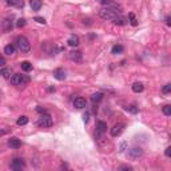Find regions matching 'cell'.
<instances>
[{
    "instance_id": "obj_35",
    "label": "cell",
    "mask_w": 171,
    "mask_h": 171,
    "mask_svg": "<svg viewBox=\"0 0 171 171\" xmlns=\"http://www.w3.org/2000/svg\"><path fill=\"white\" fill-rule=\"evenodd\" d=\"M164 154H166V157H171V147H167L166 148V151H164Z\"/></svg>"
},
{
    "instance_id": "obj_5",
    "label": "cell",
    "mask_w": 171,
    "mask_h": 171,
    "mask_svg": "<svg viewBox=\"0 0 171 171\" xmlns=\"http://www.w3.org/2000/svg\"><path fill=\"white\" fill-rule=\"evenodd\" d=\"M24 166H26V163H24V159H21V158H15V159L11 162V164H10L11 169L12 170H16V171L23 170Z\"/></svg>"
},
{
    "instance_id": "obj_33",
    "label": "cell",
    "mask_w": 171,
    "mask_h": 171,
    "mask_svg": "<svg viewBox=\"0 0 171 171\" xmlns=\"http://www.w3.org/2000/svg\"><path fill=\"white\" fill-rule=\"evenodd\" d=\"M5 64H7V62H5V58L3 56V55H0V67H4Z\"/></svg>"
},
{
    "instance_id": "obj_40",
    "label": "cell",
    "mask_w": 171,
    "mask_h": 171,
    "mask_svg": "<svg viewBox=\"0 0 171 171\" xmlns=\"http://www.w3.org/2000/svg\"><path fill=\"white\" fill-rule=\"evenodd\" d=\"M166 24H167V26H170V16L166 17Z\"/></svg>"
},
{
    "instance_id": "obj_12",
    "label": "cell",
    "mask_w": 171,
    "mask_h": 171,
    "mask_svg": "<svg viewBox=\"0 0 171 171\" xmlns=\"http://www.w3.org/2000/svg\"><path fill=\"white\" fill-rule=\"evenodd\" d=\"M8 146H10L11 148H14V150H17V148L21 147V142L16 138V136H12L10 141H8Z\"/></svg>"
},
{
    "instance_id": "obj_36",
    "label": "cell",
    "mask_w": 171,
    "mask_h": 171,
    "mask_svg": "<svg viewBox=\"0 0 171 171\" xmlns=\"http://www.w3.org/2000/svg\"><path fill=\"white\" fill-rule=\"evenodd\" d=\"M88 116H90V114H88V112H86V114H84V116H83V119H84V122H86V123L88 122Z\"/></svg>"
},
{
    "instance_id": "obj_11",
    "label": "cell",
    "mask_w": 171,
    "mask_h": 171,
    "mask_svg": "<svg viewBox=\"0 0 171 171\" xmlns=\"http://www.w3.org/2000/svg\"><path fill=\"white\" fill-rule=\"evenodd\" d=\"M70 59L72 62H75V63H80L82 62V52L75 49V51H71L70 52Z\"/></svg>"
},
{
    "instance_id": "obj_14",
    "label": "cell",
    "mask_w": 171,
    "mask_h": 171,
    "mask_svg": "<svg viewBox=\"0 0 171 171\" xmlns=\"http://www.w3.org/2000/svg\"><path fill=\"white\" fill-rule=\"evenodd\" d=\"M0 75L4 78V79H11L12 75H14V72H12L11 68L4 67V68H2V70H0Z\"/></svg>"
},
{
    "instance_id": "obj_8",
    "label": "cell",
    "mask_w": 171,
    "mask_h": 171,
    "mask_svg": "<svg viewBox=\"0 0 171 171\" xmlns=\"http://www.w3.org/2000/svg\"><path fill=\"white\" fill-rule=\"evenodd\" d=\"M74 107L78 108V110H83V108H86L87 106V100L84 98H82V96H78V98L74 99Z\"/></svg>"
},
{
    "instance_id": "obj_29",
    "label": "cell",
    "mask_w": 171,
    "mask_h": 171,
    "mask_svg": "<svg viewBox=\"0 0 171 171\" xmlns=\"http://www.w3.org/2000/svg\"><path fill=\"white\" fill-rule=\"evenodd\" d=\"M162 92H163V94H170L171 92V84L170 83H167V84L162 88Z\"/></svg>"
},
{
    "instance_id": "obj_23",
    "label": "cell",
    "mask_w": 171,
    "mask_h": 171,
    "mask_svg": "<svg viewBox=\"0 0 171 171\" xmlns=\"http://www.w3.org/2000/svg\"><path fill=\"white\" fill-rule=\"evenodd\" d=\"M123 51H124V47H123V46L116 44V46H114V47H112V49H111V54L118 55V54H122Z\"/></svg>"
},
{
    "instance_id": "obj_24",
    "label": "cell",
    "mask_w": 171,
    "mask_h": 171,
    "mask_svg": "<svg viewBox=\"0 0 171 171\" xmlns=\"http://www.w3.org/2000/svg\"><path fill=\"white\" fill-rule=\"evenodd\" d=\"M102 99H103V94H102V92H96V94L91 96V100L94 102V103H99Z\"/></svg>"
},
{
    "instance_id": "obj_30",
    "label": "cell",
    "mask_w": 171,
    "mask_h": 171,
    "mask_svg": "<svg viewBox=\"0 0 171 171\" xmlns=\"http://www.w3.org/2000/svg\"><path fill=\"white\" fill-rule=\"evenodd\" d=\"M26 24H27V21L24 20V19H19V20L16 21V27H17V28H21V27H24Z\"/></svg>"
},
{
    "instance_id": "obj_37",
    "label": "cell",
    "mask_w": 171,
    "mask_h": 171,
    "mask_svg": "<svg viewBox=\"0 0 171 171\" xmlns=\"http://www.w3.org/2000/svg\"><path fill=\"white\" fill-rule=\"evenodd\" d=\"M36 111H38V112H43V114L46 112V110H44V108H42V107H40V106H39L38 108H36Z\"/></svg>"
},
{
    "instance_id": "obj_22",
    "label": "cell",
    "mask_w": 171,
    "mask_h": 171,
    "mask_svg": "<svg viewBox=\"0 0 171 171\" xmlns=\"http://www.w3.org/2000/svg\"><path fill=\"white\" fill-rule=\"evenodd\" d=\"M16 123H17V126H26V124L28 123V116H26V115H21V116L17 118Z\"/></svg>"
},
{
    "instance_id": "obj_13",
    "label": "cell",
    "mask_w": 171,
    "mask_h": 171,
    "mask_svg": "<svg viewBox=\"0 0 171 171\" xmlns=\"http://www.w3.org/2000/svg\"><path fill=\"white\" fill-rule=\"evenodd\" d=\"M54 76H55V79H58V80H64L66 79V72H64L63 68H56V70L54 71Z\"/></svg>"
},
{
    "instance_id": "obj_10",
    "label": "cell",
    "mask_w": 171,
    "mask_h": 171,
    "mask_svg": "<svg viewBox=\"0 0 171 171\" xmlns=\"http://www.w3.org/2000/svg\"><path fill=\"white\" fill-rule=\"evenodd\" d=\"M67 43H68V46H71V47H78V46L80 44V39H79V36H78V35L72 33V35L68 38Z\"/></svg>"
},
{
    "instance_id": "obj_9",
    "label": "cell",
    "mask_w": 171,
    "mask_h": 171,
    "mask_svg": "<svg viewBox=\"0 0 171 171\" xmlns=\"http://www.w3.org/2000/svg\"><path fill=\"white\" fill-rule=\"evenodd\" d=\"M106 131H107V123L103 120H99L96 123V135H103Z\"/></svg>"
},
{
    "instance_id": "obj_3",
    "label": "cell",
    "mask_w": 171,
    "mask_h": 171,
    "mask_svg": "<svg viewBox=\"0 0 171 171\" xmlns=\"http://www.w3.org/2000/svg\"><path fill=\"white\" fill-rule=\"evenodd\" d=\"M28 82H30V76L24 75V74H14L11 78V83L14 86H17V87L26 86Z\"/></svg>"
},
{
    "instance_id": "obj_38",
    "label": "cell",
    "mask_w": 171,
    "mask_h": 171,
    "mask_svg": "<svg viewBox=\"0 0 171 171\" xmlns=\"http://www.w3.org/2000/svg\"><path fill=\"white\" fill-rule=\"evenodd\" d=\"M131 169H132L131 166H122L120 167V170H131Z\"/></svg>"
},
{
    "instance_id": "obj_32",
    "label": "cell",
    "mask_w": 171,
    "mask_h": 171,
    "mask_svg": "<svg viewBox=\"0 0 171 171\" xmlns=\"http://www.w3.org/2000/svg\"><path fill=\"white\" fill-rule=\"evenodd\" d=\"M35 21H38V23H40V24H46V19L44 17H40V16H36Z\"/></svg>"
},
{
    "instance_id": "obj_18",
    "label": "cell",
    "mask_w": 171,
    "mask_h": 171,
    "mask_svg": "<svg viewBox=\"0 0 171 171\" xmlns=\"http://www.w3.org/2000/svg\"><path fill=\"white\" fill-rule=\"evenodd\" d=\"M4 54L8 55V56H12V55H15V46L12 44H8L4 47Z\"/></svg>"
},
{
    "instance_id": "obj_39",
    "label": "cell",
    "mask_w": 171,
    "mask_h": 171,
    "mask_svg": "<svg viewBox=\"0 0 171 171\" xmlns=\"http://www.w3.org/2000/svg\"><path fill=\"white\" fill-rule=\"evenodd\" d=\"M48 92H55V87H48Z\"/></svg>"
},
{
    "instance_id": "obj_2",
    "label": "cell",
    "mask_w": 171,
    "mask_h": 171,
    "mask_svg": "<svg viewBox=\"0 0 171 171\" xmlns=\"http://www.w3.org/2000/svg\"><path fill=\"white\" fill-rule=\"evenodd\" d=\"M15 46L20 52H24V54L31 51V43L28 42V39L26 36H17L15 39Z\"/></svg>"
},
{
    "instance_id": "obj_26",
    "label": "cell",
    "mask_w": 171,
    "mask_h": 171,
    "mask_svg": "<svg viewBox=\"0 0 171 171\" xmlns=\"http://www.w3.org/2000/svg\"><path fill=\"white\" fill-rule=\"evenodd\" d=\"M11 131V127H8V126H2L0 127V136L2 135H5V134H8Z\"/></svg>"
},
{
    "instance_id": "obj_7",
    "label": "cell",
    "mask_w": 171,
    "mask_h": 171,
    "mask_svg": "<svg viewBox=\"0 0 171 171\" xmlns=\"http://www.w3.org/2000/svg\"><path fill=\"white\" fill-rule=\"evenodd\" d=\"M124 123H116L115 126L111 128V135L114 136V138H116V136H119L120 134L124 131Z\"/></svg>"
},
{
    "instance_id": "obj_19",
    "label": "cell",
    "mask_w": 171,
    "mask_h": 171,
    "mask_svg": "<svg viewBox=\"0 0 171 171\" xmlns=\"http://www.w3.org/2000/svg\"><path fill=\"white\" fill-rule=\"evenodd\" d=\"M112 23L116 24V26H124V24L127 23V20L124 19L123 16H120V15H119V16H116L115 19H112Z\"/></svg>"
},
{
    "instance_id": "obj_34",
    "label": "cell",
    "mask_w": 171,
    "mask_h": 171,
    "mask_svg": "<svg viewBox=\"0 0 171 171\" xmlns=\"http://www.w3.org/2000/svg\"><path fill=\"white\" fill-rule=\"evenodd\" d=\"M83 24H87V26H92V20L91 19H83Z\"/></svg>"
},
{
    "instance_id": "obj_4",
    "label": "cell",
    "mask_w": 171,
    "mask_h": 171,
    "mask_svg": "<svg viewBox=\"0 0 171 171\" xmlns=\"http://www.w3.org/2000/svg\"><path fill=\"white\" fill-rule=\"evenodd\" d=\"M38 126L43 127V128H48V127H51L52 126V118H51V115L47 114V112H44V114L40 115V118L38 119Z\"/></svg>"
},
{
    "instance_id": "obj_1",
    "label": "cell",
    "mask_w": 171,
    "mask_h": 171,
    "mask_svg": "<svg viewBox=\"0 0 171 171\" xmlns=\"http://www.w3.org/2000/svg\"><path fill=\"white\" fill-rule=\"evenodd\" d=\"M119 15H120V11H118L114 7H104L99 11V16L104 20H112L116 16H119Z\"/></svg>"
},
{
    "instance_id": "obj_25",
    "label": "cell",
    "mask_w": 171,
    "mask_h": 171,
    "mask_svg": "<svg viewBox=\"0 0 171 171\" xmlns=\"http://www.w3.org/2000/svg\"><path fill=\"white\" fill-rule=\"evenodd\" d=\"M162 111H163V114L166 115V116H170V115H171V106H170V104L163 106V108H162Z\"/></svg>"
},
{
    "instance_id": "obj_31",
    "label": "cell",
    "mask_w": 171,
    "mask_h": 171,
    "mask_svg": "<svg viewBox=\"0 0 171 171\" xmlns=\"http://www.w3.org/2000/svg\"><path fill=\"white\" fill-rule=\"evenodd\" d=\"M126 147H127V142H122L119 146V152H124L126 151Z\"/></svg>"
},
{
    "instance_id": "obj_20",
    "label": "cell",
    "mask_w": 171,
    "mask_h": 171,
    "mask_svg": "<svg viewBox=\"0 0 171 171\" xmlns=\"http://www.w3.org/2000/svg\"><path fill=\"white\" fill-rule=\"evenodd\" d=\"M2 27L4 31H11L12 30V21L10 19H4L2 23Z\"/></svg>"
},
{
    "instance_id": "obj_6",
    "label": "cell",
    "mask_w": 171,
    "mask_h": 171,
    "mask_svg": "<svg viewBox=\"0 0 171 171\" xmlns=\"http://www.w3.org/2000/svg\"><path fill=\"white\" fill-rule=\"evenodd\" d=\"M143 154H144V151H143L141 147H134L128 151V157L131 158V159H138V158L143 157Z\"/></svg>"
},
{
    "instance_id": "obj_28",
    "label": "cell",
    "mask_w": 171,
    "mask_h": 171,
    "mask_svg": "<svg viewBox=\"0 0 171 171\" xmlns=\"http://www.w3.org/2000/svg\"><path fill=\"white\" fill-rule=\"evenodd\" d=\"M128 16H130V20H131V21H130V23H131V26H134V27L138 26V20H136L135 15H134V14H130Z\"/></svg>"
},
{
    "instance_id": "obj_21",
    "label": "cell",
    "mask_w": 171,
    "mask_h": 171,
    "mask_svg": "<svg viewBox=\"0 0 171 171\" xmlns=\"http://www.w3.org/2000/svg\"><path fill=\"white\" fill-rule=\"evenodd\" d=\"M20 67H21V70L23 71H26V72H30L31 70H32V64L30 63V62H21L20 63Z\"/></svg>"
},
{
    "instance_id": "obj_17",
    "label": "cell",
    "mask_w": 171,
    "mask_h": 171,
    "mask_svg": "<svg viewBox=\"0 0 171 171\" xmlns=\"http://www.w3.org/2000/svg\"><path fill=\"white\" fill-rule=\"evenodd\" d=\"M132 91L134 92H136V94H139V92H143V90H144V86H143V83H141V82H135L132 84Z\"/></svg>"
},
{
    "instance_id": "obj_15",
    "label": "cell",
    "mask_w": 171,
    "mask_h": 171,
    "mask_svg": "<svg viewBox=\"0 0 171 171\" xmlns=\"http://www.w3.org/2000/svg\"><path fill=\"white\" fill-rule=\"evenodd\" d=\"M30 5L33 11H39L42 8L43 3H42V0H30Z\"/></svg>"
},
{
    "instance_id": "obj_27",
    "label": "cell",
    "mask_w": 171,
    "mask_h": 171,
    "mask_svg": "<svg viewBox=\"0 0 171 171\" xmlns=\"http://www.w3.org/2000/svg\"><path fill=\"white\" fill-rule=\"evenodd\" d=\"M126 110H127V111H130L131 114H138V108H136V106H134V104H131V106H127Z\"/></svg>"
},
{
    "instance_id": "obj_16",
    "label": "cell",
    "mask_w": 171,
    "mask_h": 171,
    "mask_svg": "<svg viewBox=\"0 0 171 171\" xmlns=\"http://www.w3.org/2000/svg\"><path fill=\"white\" fill-rule=\"evenodd\" d=\"M7 4L11 5V7L21 8L24 5V0H7Z\"/></svg>"
}]
</instances>
